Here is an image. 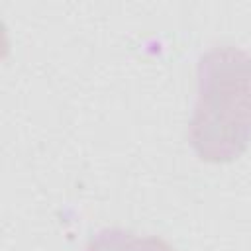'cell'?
<instances>
[{
  "label": "cell",
  "instance_id": "obj_2",
  "mask_svg": "<svg viewBox=\"0 0 251 251\" xmlns=\"http://www.w3.org/2000/svg\"><path fill=\"white\" fill-rule=\"evenodd\" d=\"M84 251H175L157 235H135L124 229H102L90 237Z\"/></svg>",
  "mask_w": 251,
  "mask_h": 251
},
{
  "label": "cell",
  "instance_id": "obj_1",
  "mask_svg": "<svg viewBox=\"0 0 251 251\" xmlns=\"http://www.w3.org/2000/svg\"><path fill=\"white\" fill-rule=\"evenodd\" d=\"M188 139L200 159L227 163L251 141V55L220 45L198 63V96Z\"/></svg>",
  "mask_w": 251,
  "mask_h": 251
}]
</instances>
